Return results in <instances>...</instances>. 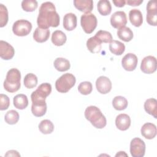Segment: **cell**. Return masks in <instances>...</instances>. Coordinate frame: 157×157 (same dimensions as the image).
<instances>
[{
	"label": "cell",
	"instance_id": "27",
	"mask_svg": "<svg viewBox=\"0 0 157 157\" xmlns=\"http://www.w3.org/2000/svg\"><path fill=\"white\" fill-rule=\"evenodd\" d=\"M97 9L99 13L104 16L108 15L112 11V6L108 0L99 1L97 4Z\"/></svg>",
	"mask_w": 157,
	"mask_h": 157
},
{
	"label": "cell",
	"instance_id": "10",
	"mask_svg": "<svg viewBox=\"0 0 157 157\" xmlns=\"http://www.w3.org/2000/svg\"><path fill=\"white\" fill-rule=\"evenodd\" d=\"M147 21L151 26L157 25V6L156 1H150L147 5Z\"/></svg>",
	"mask_w": 157,
	"mask_h": 157
},
{
	"label": "cell",
	"instance_id": "16",
	"mask_svg": "<svg viewBox=\"0 0 157 157\" xmlns=\"http://www.w3.org/2000/svg\"><path fill=\"white\" fill-rule=\"evenodd\" d=\"M140 132L142 136L145 139H152L156 135V126L153 123H146L141 128Z\"/></svg>",
	"mask_w": 157,
	"mask_h": 157
},
{
	"label": "cell",
	"instance_id": "2",
	"mask_svg": "<svg viewBox=\"0 0 157 157\" xmlns=\"http://www.w3.org/2000/svg\"><path fill=\"white\" fill-rule=\"evenodd\" d=\"M85 117L91 124L98 129H102L106 126L107 120L101 110L94 105H91L85 109Z\"/></svg>",
	"mask_w": 157,
	"mask_h": 157
},
{
	"label": "cell",
	"instance_id": "22",
	"mask_svg": "<svg viewBox=\"0 0 157 157\" xmlns=\"http://www.w3.org/2000/svg\"><path fill=\"white\" fill-rule=\"evenodd\" d=\"M144 109L147 113L156 118L157 116V101L154 98H150L144 103Z\"/></svg>",
	"mask_w": 157,
	"mask_h": 157
},
{
	"label": "cell",
	"instance_id": "20",
	"mask_svg": "<svg viewBox=\"0 0 157 157\" xmlns=\"http://www.w3.org/2000/svg\"><path fill=\"white\" fill-rule=\"evenodd\" d=\"M130 22L136 27H139L143 23V17L141 12L136 9H132L129 13Z\"/></svg>",
	"mask_w": 157,
	"mask_h": 157
},
{
	"label": "cell",
	"instance_id": "15",
	"mask_svg": "<svg viewBox=\"0 0 157 157\" xmlns=\"http://www.w3.org/2000/svg\"><path fill=\"white\" fill-rule=\"evenodd\" d=\"M115 124L118 129L121 131H126L131 125V118L127 114H119L116 117Z\"/></svg>",
	"mask_w": 157,
	"mask_h": 157
},
{
	"label": "cell",
	"instance_id": "1",
	"mask_svg": "<svg viewBox=\"0 0 157 157\" xmlns=\"http://www.w3.org/2000/svg\"><path fill=\"white\" fill-rule=\"evenodd\" d=\"M38 27L48 29L49 27H57L59 25V16L56 11L55 5L51 2L42 3L39 8L37 18Z\"/></svg>",
	"mask_w": 157,
	"mask_h": 157
},
{
	"label": "cell",
	"instance_id": "14",
	"mask_svg": "<svg viewBox=\"0 0 157 157\" xmlns=\"http://www.w3.org/2000/svg\"><path fill=\"white\" fill-rule=\"evenodd\" d=\"M14 54L15 50L10 44L4 40L0 41V56L2 59H10L13 57Z\"/></svg>",
	"mask_w": 157,
	"mask_h": 157
},
{
	"label": "cell",
	"instance_id": "39",
	"mask_svg": "<svg viewBox=\"0 0 157 157\" xmlns=\"http://www.w3.org/2000/svg\"><path fill=\"white\" fill-rule=\"evenodd\" d=\"M126 2L129 6H137L140 5L143 2V0H128Z\"/></svg>",
	"mask_w": 157,
	"mask_h": 157
},
{
	"label": "cell",
	"instance_id": "4",
	"mask_svg": "<svg viewBox=\"0 0 157 157\" xmlns=\"http://www.w3.org/2000/svg\"><path fill=\"white\" fill-rule=\"evenodd\" d=\"M75 82V77L73 74L66 73L56 80L55 88L58 92L65 93L68 92L74 86Z\"/></svg>",
	"mask_w": 157,
	"mask_h": 157
},
{
	"label": "cell",
	"instance_id": "11",
	"mask_svg": "<svg viewBox=\"0 0 157 157\" xmlns=\"http://www.w3.org/2000/svg\"><path fill=\"white\" fill-rule=\"evenodd\" d=\"M127 23V17L124 12L117 11L114 12L110 17V24L114 28L120 29Z\"/></svg>",
	"mask_w": 157,
	"mask_h": 157
},
{
	"label": "cell",
	"instance_id": "26",
	"mask_svg": "<svg viewBox=\"0 0 157 157\" xmlns=\"http://www.w3.org/2000/svg\"><path fill=\"white\" fill-rule=\"evenodd\" d=\"M47 111L46 102H37L32 103L31 112L33 114L37 117H42L44 115Z\"/></svg>",
	"mask_w": 157,
	"mask_h": 157
},
{
	"label": "cell",
	"instance_id": "28",
	"mask_svg": "<svg viewBox=\"0 0 157 157\" xmlns=\"http://www.w3.org/2000/svg\"><path fill=\"white\" fill-rule=\"evenodd\" d=\"M117 36L121 40L124 42H129L133 38V33L129 28L123 26L118 29Z\"/></svg>",
	"mask_w": 157,
	"mask_h": 157
},
{
	"label": "cell",
	"instance_id": "9",
	"mask_svg": "<svg viewBox=\"0 0 157 157\" xmlns=\"http://www.w3.org/2000/svg\"><path fill=\"white\" fill-rule=\"evenodd\" d=\"M156 59L153 56H147L144 58L141 62L140 69L145 74H152L156 70Z\"/></svg>",
	"mask_w": 157,
	"mask_h": 157
},
{
	"label": "cell",
	"instance_id": "35",
	"mask_svg": "<svg viewBox=\"0 0 157 157\" xmlns=\"http://www.w3.org/2000/svg\"><path fill=\"white\" fill-rule=\"evenodd\" d=\"M95 36L98 38L101 42L104 43L110 42L113 39L111 33L104 30H99L96 33Z\"/></svg>",
	"mask_w": 157,
	"mask_h": 157
},
{
	"label": "cell",
	"instance_id": "30",
	"mask_svg": "<svg viewBox=\"0 0 157 157\" xmlns=\"http://www.w3.org/2000/svg\"><path fill=\"white\" fill-rule=\"evenodd\" d=\"M128 102L127 99L121 96H115L112 101L113 108L117 110H124L128 106Z\"/></svg>",
	"mask_w": 157,
	"mask_h": 157
},
{
	"label": "cell",
	"instance_id": "3",
	"mask_svg": "<svg viewBox=\"0 0 157 157\" xmlns=\"http://www.w3.org/2000/svg\"><path fill=\"white\" fill-rule=\"evenodd\" d=\"M21 73L17 68L10 69L7 73L6 80L4 82V89L9 93L17 91L21 86Z\"/></svg>",
	"mask_w": 157,
	"mask_h": 157
},
{
	"label": "cell",
	"instance_id": "34",
	"mask_svg": "<svg viewBox=\"0 0 157 157\" xmlns=\"http://www.w3.org/2000/svg\"><path fill=\"white\" fill-rule=\"evenodd\" d=\"M37 6V2L35 0H24L21 2V7L26 12H33Z\"/></svg>",
	"mask_w": 157,
	"mask_h": 157
},
{
	"label": "cell",
	"instance_id": "12",
	"mask_svg": "<svg viewBox=\"0 0 157 157\" xmlns=\"http://www.w3.org/2000/svg\"><path fill=\"white\" fill-rule=\"evenodd\" d=\"M96 87L100 93L104 94H107L112 89V82L108 77L100 76L96 81Z\"/></svg>",
	"mask_w": 157,
	"mask_h": 157
},
{
	"label": "cell",
	"instance_id": "24",
	"mask_svg": "<svg viewBox=\"0 0 157 157\" xmlns=\"http://www.w3.org/2000/svg\"><path fill=\"white\" fill-rule=\"evenodd\" d=\"M52 42L56 46H61L67 40L66 34L60 30L55 31L52 35Z\"/></svg>",
	"mask_w": 157,
	"mask_h": 157
},
{
	"label": "cell",
	"instance_id": "31",
	"mask_svg": "<svg viewBox=\"0 0 157 157\" xmlns=\"http://www.w3.org/2000/svg\"><path fill=\"white\" fill-rule=\"evenodd\" d=\"M38 127L39 131L44 134H50L54 130V125L49 120H44L41 121Z\"/></svg>",
	"mask_w": 157,
	"mask_h": 157
},
{
	"label": "cell",
	"instance_id": "19",
	"mask_svg": "<svg viewBox=\"0 0 157 157\" xmlns=\"http://www.w3.org/2000/svg\"><path fill=\"white\" fill-rule=\"evenodd\" d=\"M101 41L95 36L89 38L86 41V47L88 50L92 53H98L100 52L102 45Z\"/></svg>",
	"mask_w": 157,
	"mask_h": 157
},
{
	"label": "cell",
	"instance_id": "18",
	"mask_svg": "<svg viewBox=\"0 0 157 157\" xmlns=\"http://www.w3.org/2000/svg\"><path fill=\"white\" fill-rule=\"evenodd\" d=\"M77 23V17L74 13H66L63 18V27L67 31H72L76 26Z\"/></svg>",
	"mask_w": 157,
	"mask_h": 157
},
{
	"label": "cell",
	"instance_id": "33",
	"mask_svg": "<svg viewBox=\"0 0 157 157\" xmlns=\"http://www.w3.org/2000/svg\"><path fill=\"white\" fill-rule=\"evenodd\" d=\"M4 120L9 124H15L19 120V114L15 110H9L5 115Z\"/></svg>",
	"mask_w": 157,
	"mask_h": 157
},
{
	"label": "cell",
	"instance_id": "7",
	"mask_svg": "<svg viewBox=\"0 0 157 157\" xmlns=\"http://www.w3.org/2000/svg\"><path fill=\"white\" fill-rule=\"evenodd\" d=\"M32 29V24L26 20H18L12 26L13 33L18 36H25L29 34Z\"/></svg>",
	"mask_w": 157,
	"mask_h": 157
},
{
	"label": "cell",
	"instance_id": "17",
	"mask_svg": "<svg viewBox=\"0 0 157 157\" xmlns=\"http://www.w3.org/2000/svg\"><path fill=\"white\" fill-rule=\"evenodd\" d=\"M74 5L76 9L85 13H90L93 9L92 0H74Z\"/></svg>",
	"mask_w": 157,
	"mask_h": 157
},
{
	"label": "cell",
	"instance_id": "38",
	"mask_svg": "<svg viewBox=\"0 0 157 157\" xmlns=\"http://www.w3.org/2000/svg\"><path fill=\"white\" fill-rule=\"evenodd\" d=\"M10 105V99L9 97L4 94H0V110H4L9 108Z\"/></svg>",
	"mask_w": 157,
	"mask_h": 157
},
{
	"label": "cell",
	"instance_id": "40",
	"mask_svg": "<svg viewBox=\"0 0 157 157\" xmlns=\"http://www.w3.org/2000/svg\"><path fill=\"white\" fill-rule=\"evenodd\" d=\"M5 156H20V155L16 150H9L5 154Z\"/></svg>",
	"mask_w": 157,
	"mask_h": 157
},
{
	"label": "cell",
	"instance_id": "29",
	"mask_svg": "<svg viewBox=\"0 0 157 157\" xmlns=\"http://www.w3.org/2000/svg\"><path fill=\"white\" fill-rule=\"evenodd\" d=\"M53 64L55 68L59 72L66 71L69 69L71 67L69 60L64 58H57L54 61Z\"/></svg>",
	"mask_w": 157,
	"mask_h": 157
},
{
	"label": "cell",
	"instance_id": "32",
	"mask_svg": "<svg viewBox=\"0 0 157 157\" xmlns=\"http://www.w3.org/2000/svg\"><path fill=\"white\" fill-rule=\"evenodd\" d=\"M23 82L24 85L26 88L31 89L37 85V77L35 74L33 73H29L25 75Z\"/></svg>",
	"mask_w": 157,
	"mask_h": 157
},
{
	"label": "cell",
	"instance_id": "23",
	"mask_svg": "<svg viewBox=\"0 0 157 157\" xmlns=\"http://www.w3.org/2000/svg\"><path fill=\"white\" fill-rule=\"evenodd\" d=\"M13 102L15 108L23 110L27 107L28 105V99L25 94H18L13 98Z\"/></svg>",
	"mask_w": 157,
	"mask_h": 157
},
{
	"label": "cell",
	"instance_id": "36",
	"mask_svg": "<svg viewBox=\"0 0 157 157\" xmlns=\"http://www.w3.org/2000/svg\"><path fill=\"white\" fill-rule=\"evenodd\" d=\"M93 90V86L90 82H82L78 86V91L83 95L90 94Z\"/></svg>",
	"mask_w": 157,
	"mask_h": 157
},
{
	"label": "cell",
	"instance_id": "6",
	"mask_svg": "<svg viewBox=\"0 0 157 157\" xmlns=\"http://www.w3.org/2000/svg\"><path fill=\"white\" fill-rule=\"evenodd\" d=\"M52 86L48 83L40 84L36 90L31 93V98L32 102L45 101L46 98L51 93Z\"/></svg>",
	"mask_w": 157,
	"mask_h": 157
},
{
	"label": "cell",
	"instance_id": "13",
	"mask_svg": "<svg viewBox=\"0 0 157 157\" xmlns=\"http://www.w3.org/2000/svg\"><path fill=\"white\" fill-rule=\"evenodd\" d=\"M137 57L134 53H129L126 54L121 60L123 67L127 71H134L137 64Z\"/></svg>",
	"mask_w": 157,
	"mask_h": 157
},
{
	"label": "cell",
	"instance_id": "21",
	"mask_svg": "<svg viewBox=\"0 0 157 157\" xmlns=\"http://www.w3.org/2000/svg\"><path fill=\"white\" fill-rule=\"evenodd\" d=\"M50 36V31L48 29H43L37 27L34 33L33 38L34 39L39 43H42L48 40Z\"/></svg>",
	"mask_w": 157,
	"mask_h": 157
},
{
	"label": "cell",
	"instance_id": "42",
	"mask_svg": "<svg viewBox=\"0 0 157 157\" xmlns=\"http://www.w3.org/2000/svg\"><path fill=\"white\" fill-rule=\"evenodd\" d=\"M127 156L128 155L124 153V151H119V153H118L117 154H116L115 156Z\"/></svg>",
	"mask_w": 157,
	"mask_h": 157
},
{
	"label": "cell",
	"instance_id": "5",
	"mask_svg": "<svg viewBox=\"0 0 157 157\" xmlns=\"http://www.w3.org/2000/svg\"><path fill=\"white\" fill-rule=\"evenodd\" d=\"M97 18L91 13H84L81 16L80 24L83 31L87 34L92 33L97 26Z\"/></svg>",
	"mask_w": 157,
	"mask_h": 157
},
{
	"label": "cell",
	"instance_id": "37",
	"mask_svg": "<svg viewBox=\"0 0 157 157\" xmlns=\"http://www.w3.org/2000/svg\"><path fill=\"white\" fill-rule=\"evenodd\" d=\"M9 15L7 7L2 4H0V27L5 26L8 21Z\"/></svg>",
	"mask_w": 157,
	"mask_h": 157
},
{
	"label": "cell",
	"instance_id": "25",
	"mask_svg": "<svg viewBox=\"0 0 157 157\" xmlns=\"http://www.w3.org/2000/svg\"><path fill=\"white\" fill-rule=\"evenodd\" d=\"M109 50L115 55H121L125 50V46L120 41L112 40L109 44Z\"/></svg>",
	"mask_w": 157,
	"mask_h": 157
},
{
	"label": "cell",
	"instance_id": "41",
	"mask_svg": "<svg viewBox=\"0 0 157 157\" xmlns=\"http://www.w3.org/2000/svg\"><path fill=\"white\" fill-rule=\"evenodd\" d=\"M113 3L116 7H122L125 5L126 1L124 0H113Z\"/></svg>",
	"mask_w": 157,
	"mask_h": 157
},
{
	"label": "cell",
	"instance_id": "8",
	"mask_svg": "<svg viewBox=\"0 0 157 157\" xmlns=\"http://www.w3.org/2000/svg\"><path fill=\"white\" fill-rule=\"evenodd\" d=\"M145 152V144L143 140L135 137L130 143V153L133 157H142Z\"/></svg>",
	"mask_w": 157,
	"mask_h": 157
}]
</instances>
